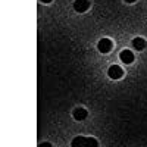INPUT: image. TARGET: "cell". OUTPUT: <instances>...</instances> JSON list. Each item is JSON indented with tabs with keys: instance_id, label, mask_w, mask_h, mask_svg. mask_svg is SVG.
I'll return each instance as SVG.
<instances>
[{
	"instance_id": "obj_1",
	"label": "cell",
	"mask_w": 147,
	"mask_h": 147,
	"mask_svg": "<svg viewBox=\"0 0 147 147\" xmlns=\"http://www.w3.org/2000/svg\"><path fill=\"white\" fill-rule=\"evenodd\" d=\"M99 143H97L96 138L93 137H82V136H78L72 140L71 143V147H97Z\"/></svg>"
},
{
	"instance_id": "obj_2",
	"label": "cell",
	"mask_w": 147,
	"mask_h": 147,
	"mask_svg": "<svg viewBox=\"0 0 147 147\" xmlns=\"http://www.w3.org/2000/svg\"><path fill=\"white\" fill-rule=\"evenodd\" d=\"M97 49H99V52H102V53H109L113 49V43L109 38H102L99 41V44H97Z\"/></svg>"
},
{
	"instance_id": "obj_3",
	"label": "cell",
	"mask_w": 147,
	"mask_h": 147,
	"mask_svg": "<svg viewBox=\"0 0 147 147\" xmlns=\"http://www.w3.org/2000/svg\"><path fill=\"white\" fill-rule=\"evenodd\" d=\"M107 75L112 80H119V78H122V75H124V71H122V68L118 66V65H112L107 71Z\"/></svg>"
},
{
	"instance_id": "obj_4",
	"label": "cell",
	"mask_w": 147,
	"mask_h": 147,
	"mask_svg": "<svg viewBox=\"0 0 147 147\" xmlns=\"http://www.w3.org/2000/svg\"><path fill=\"white\" fill-rule=\"evenodd\" d=\"M88 7H90V3L87 2V0H75V2H74V9H75L77 12H80V13L88 10Z\"/></svg>"
},
{
	"instance_id": "obj_5",
	"label": "cell",
	"mask_w": 147,
	"mask_h": 147,
	"mask_svg": "<svg viewBox=\"0 0 147 147\" xmlns=\"http://www.w3.org/2000/svg\"><path fill=\"white\" fill-rule=\"evenodd\" d=\"M119 57L124 63H132L134 62V55H132L131 50H122L119 53Z\"/></svg>"
},
{
	"instance_id": "obj_6",
	"label": "cell",
	"mask_w": 147,
	"mask_h": 147,
	"mask_svg": "<svg viewBox=\"0 0 147 147\" xmlns=\"http://www.w3.org/2000/svg\"><path fill=\"white\" fill-rule=\"evenodd\" d=\"M72 116H74V119H75V121H84L85 118L88 116V112L85 109H82V107H78V109L74 110Z\"/></svg>"
},
{
	"instance_id": "obj_7",
	"label": "cell",
	"mask_w": 147,
	"mask_h": 147,
	"mask_svg": "<svg viewBox=\"0 0 147 147\" xmlns=\"http://www.w3.org/2000/svg\"><path fill=\"white\" fill-rule=\"evenodd\" d=\"M146 46H147V43H146L144 38H141V37H137V38L132 40V47L136 49V50H144Z\"/></svg>"
},
{
	"instance_id": "obj_8",
	"label": "cell",
	"mask_w": 147,
	"mask_h": 147,
	"mask_svg": "<svg viewBox=\"0 0 147 147\" xmlns=\"http://www.w3.org/2000/svg\"><path fill=\"white\" fill-rule=\"evenodd\" d=\"M38 147H52V144L50 143H41Z\"/></svg>"
},
{
	"instance_id": "obj_9",
	"label": "cell",
	"mask_w": 147,
	"mask_h": 147,
	"mask_svg": "<svg viewBox=\"0 0 147 147\" xmlns=\"http://www.w3.org/2000/svg\"><path fill=\"white\" fill-rule=\"evenodd\" d=\"M40 2H43V3H50V2H53V0H40Z\"/></svg>"
},
{
	"instance_id": "obj_10",
	"label": "cell",
	"mask_w": 147,
	"mask_h": 147,
	"mask_svg": "<svg viewBox=\"0 0 147 147\" xmlns=\"http://www.w3.org/2000/svg\"><path fill=\"white\" fill-rule=\"evenodd\" d=\"M127 3H134V2H137V0H125Z\"/></svg>"
}]
</instances>
